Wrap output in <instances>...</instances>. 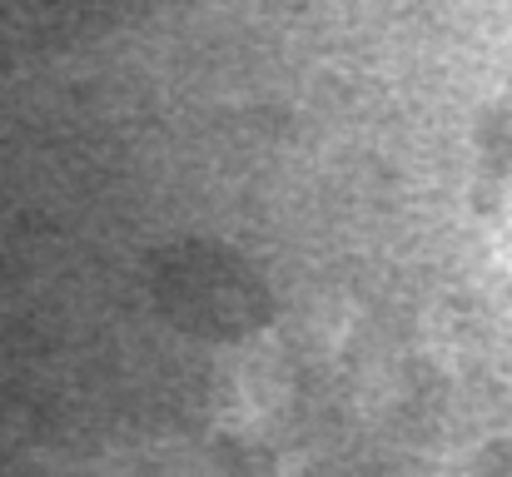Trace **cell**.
<instances>
[{
	"label": "cell",
	"instance_id": "cell-1",
	"mask_svg": "<svg viewBox=\"0 0 512 477\" xmlns=\"http://www.w3.org/2000/svg\"><path fill=\"white\" fill-rule=\"evenodd\" d=\"M155 284H160V299L174 314V323H184L194 333L234 338V333L264 323V314H269L259 279L234 254H219V249H204V244L174 249L160 264Z\"/></svg>",
	"mask_w": 512,
	"mask_h": 477
}]
</instances>
